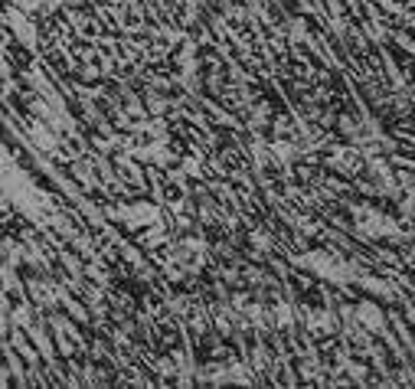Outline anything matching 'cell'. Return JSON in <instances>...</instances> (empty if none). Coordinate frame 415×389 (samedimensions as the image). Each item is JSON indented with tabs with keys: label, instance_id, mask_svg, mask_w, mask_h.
I'll list each match as a JSON object with an SVG mask.
<instances>
[{
	"label": "cell",
	"instance_id": "obj_1",
	"mask_svg": "<svg viewBox=\"0 0 415 389\" xmlns=\"http://www.w3.org/2000/svg\"><path fill=\"white\" fill-rule=\"evenodd\" d=\"M301 265L317 272V275L327 278V282H350V275H353V272H350L340 258H334L331 252H311V256L301 258Z\"/></svg>",
	"mask_w": 415,
	"mask_h": 389
},
{
	"label": "cell",
	"instance_id": "obj_2",
	"mask_svg": "<svg viewBox=\"0 0 415 389\" xmlns=\"http://www.w3.org/2000/svg\"><path fill=\"white\" fill-rule=\"evenodd\" d=\"M114 219H118V223H124L128 229H147V226H154V223H161V209L144 199V203L121 206L118 213H114Z\"/></svg>",
	"mask_w": 415,
	"mask_h": 389
},
{
	"label": "cell",
	"instance_id": "obj_3",
	"mask_svg": "<svg viewBox=\"0 0 415 389\" xmlns=\"http://www.w3.org/2000/svg\"><path fill=\"white\" fill-rule=\"evenodd\" d=\"M357 321L367 327V331H383V321H386V314H383V308H376L373 301H363L357 308Z\"/></svg>",
	"mask_w": 415,
	"mask_h": 389
},
{
	"label": "cell",
	"instance_id": "obj_4",
	"mask_svg": "<svg viewBox=\"0 0 415 389\" xmlns=\"http://www.w3.org/2000/svg\"><path fill=\"white\" fill-rule=\"evenodd\" d=\"M334 161H337V167L343 173H360V167H363V154L343 147V151H334Z\"/></svg>",
	"mask_w": 415,
	"mask_h": 389
},
{
	"label": "cell",
	"instance_id": "obj_5",
	"mask_svg": "<svg viewBox=\"0 0 415 389\" xmlns=\"http://www.w3.org/2000/svg\"><path fill=\"white\" fill-rule=\"evenodd\" d=\"M177 164H180V173H183V177H190V173L199 177V173H203V157H199V154H183Z\"/></svg>",
	"mask_w": 415,
	"mask_h": 389
},
{
	"label": "cell",
	"instance_id": "obj_6",
	"mask_svg": "<svg viewBox=\"0 0 415 389\" xmlns=\"http://www.w3.org/2000/svg\"><path fill=\"white\" fill-rule=\"evenodd\" d=\"M0 321H7V308L4 304H0Z\"/></svg>",
	"mask_w": 415,
	"mask_h": 389
}]
</instances>
